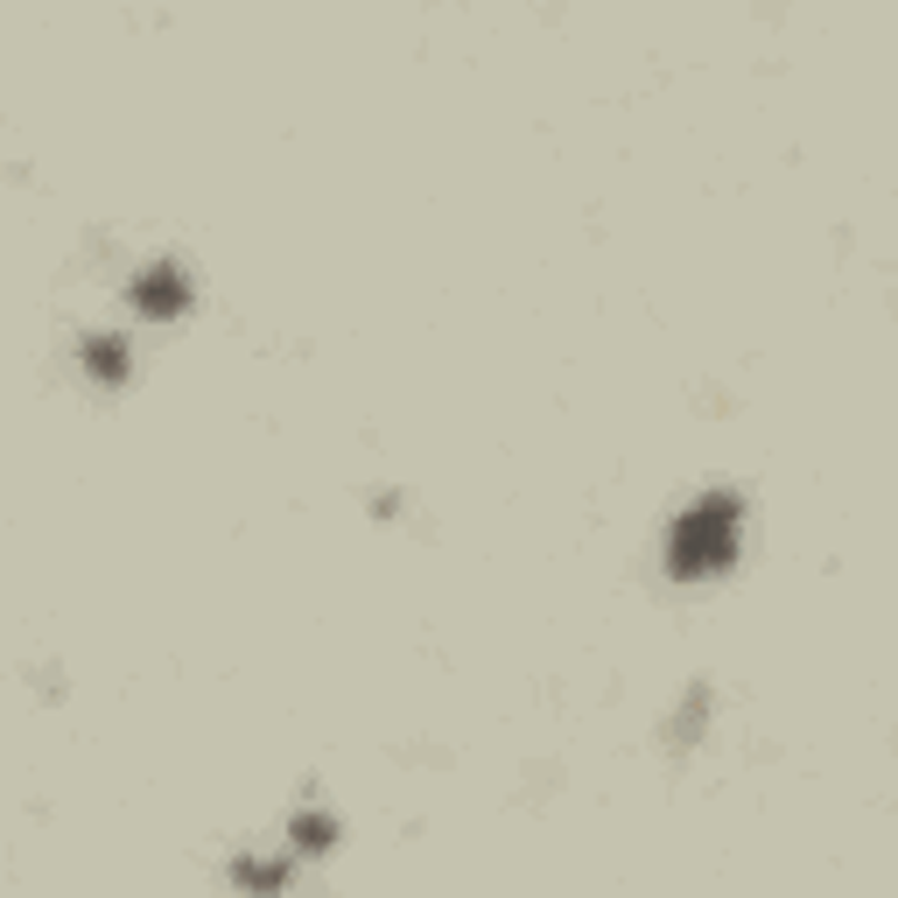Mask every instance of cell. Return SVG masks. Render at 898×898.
<instances>
[{
    "label": "cell",
    "mask_w": 898,
    "mask_h": 898,
    "mask_svg": "<svg viewBox=\"0 0 898 898\" xmlns=\"http://www.w3.org/2000/svg\"><path fill=\"white\" fill-rule=\"evenodd\" d=\"M737 520H745V506H737V491H702L681 520L667 533V569L681 582H702V576H724L737 561Z\"/></svg>",
    "instance_id": "1"
},
{
    "label": "cell",
    "mask_w": 898,
    "mask_h": 898,
    "mask_svg": "<svg viewBox=\"0 0 898 898\" xmlns=\"http://www.w3.org/2000/svg\"><path fill=\"white\" fill-rule=\"evenodd\" d=\"M133 296V309H141V317H154V323H169V317H183L190 309V281H183V267H169V260H154L141 281L127 288Z\"/></svg>",
    "instance_id": "2"
},
{
    "label": "cell",
    "mask_w": 898,
    "mask_h": 898,
    "mask_svg": "<svg viewBox=\"0 0 898 898\" xmlns=\"http://www.w3.org/2000/svg\"><path fill=\"white\" fill-rule=\"evenodd\" d=\"M84 372H92L99 387H120V379H127V345L106 337V330H92V337H84Z\"/></svg>",
    "instance_id": "3"
},
{
    "label": "cell",
    "mask_w": 898,
    "mask_h": 898,
    "mask_svg": "<svg viewBox=\"0 0 898 898\" xmlns=\"http://www.w3.org/2000/svg\"><path fill=\"white\" fill-rule=\"evenodd\" d=\"M288 836H296V849H309V857H317V849L337 842V821H330V815H296V821H288Z\"/></svg>",
    "instance_id": "4"
},
{
    "label": "cell",
    "mask_w": 898,
    "mask_h": 898,
    "mask_svg": "<svg viewBox=\"0 0 898 898\" xmlns=\"http://www.w3.org/2000/svg\"><path fill=\"white\" fill-rule=\"evenodd\" d=\"M239 885H288V864H239Z\"/></svg>",
    "instance_id": "5"
}]
</instances>
